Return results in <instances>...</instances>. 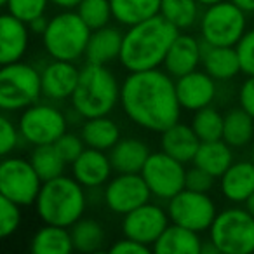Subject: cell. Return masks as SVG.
<instances>
[{"mask_svg": "<svg viewBox=\"0 0 254 254\" xmlns=\"http://www.w3.org/2000/svg\"><path fill=\"white\" fill-rule=\"evenodd\" d=\"M185 164L173 159L166 152L150 153L145 166L141 169V176L148 187L150 193L157 198H166L181 191L185 188Z\"/></svg>", "mask_w": 254, "mask_h": 254, "instance_id": "obj_12", "label": "cell"}, {"mask_svg": "<svg viewBox=\"0 0 254 254\" xmlns=\"http://www.w3.org/2000/svg\"><path fill=\"white\" fill-rule=\"evenodd\" d=\"M244 204H246V209H247V211H249L251 214L254 216V191H253V193H251V197L247 198V200L244 202Z\"/></svg>", "mask_w": 254, "mask_h": 254, "instance_id": "obj_48", "label": "cell"}, {"mask_svg": "<svg viewBox=\"0 0 254 254\" xmlns=\"http://www.w3.org/2000/svg\"><path fill=\"white\" fill-rule=\"evenodd\" d=\"M28 25L12 14H0V66L19 61L28 49Z\"/></svg>", "mask_w": 254, "mask_h": 254, "instance_id": "obj_19", "label": "cell"}, {"mask_svg": "<svg viewBox=\"0 0 254 254\" xmlns=\"http://www.w3.org/2000/svg\"><path fill=\"white\" fill-rule=\"evenodd\" d=\"M18 129L19 136L30 145H51L66 132V119L56 106L33 103L23 110Z\"/></svg>", "mask_w": 254, "mask_h": 254, "instance_id": "obj_9", "label": "cell"}, {"mask_svg": "<svg viewBox=\"0 0 254 254\" xmlns=\"http://www.w3.org/2000/svg\"><path fill=\"white\" fill-rule=\"evenodd\" d=\"M73 178L84 188H96L105 185L110 180L113 167L110 162V157L105 155L103 150L84 148V152L73 160L71 164Z\"/></svg>", "mask_w": 254, "mask_h": 254, "instance_id": "obj_18", "label": "cell"}, {"mask_svg": "<svg viewBox=\"0 0 254 254\" xmlns=\"http://www.w3.org/2000/svg\"><path fill=\"white\" fill-rule=\"evenodd\" d=\"M191 162H193V166L209 173L212 178H221L223 173L233 164L232 146L226 145L223 139L200 141Z\"/></svg>", "mask_w": 254, "mask_h": 254, "instance_id": "obj_26", "label": "cell"}, {"mask_svg": "<svg viewBox=\"0 0 254 254\" xmlns=\"http://www.w3.org/2000/svg\"><path fill=\"white\" fill-rule=\"evenodd\" d=\"M42 180L32 162L21 157H5L0 162V193L19 207L35 204Z\"/></svg>", "mask_w": 254, "mask_h": 254, "instance_id": "obj_10", "label": "cell"}, {"mask_svg": "<svg viewBox=\"0 0 254 254\" xmlns=\"http://www.w3.org/2000/svg\"><path fill=\"white\" fill-rule=\"evenodd\" d=\"M30 162H32L33 169L37 171L39 178L42 180V183L61 176L64 173V166H66L63 157L60 155V152L54 146V143L35 146L32 157H30Z\"/></svg>", "mask_w": 254, "mask_h": 254, "instance_id": "obj_33", "label": "cell"}, {"mask_svg": "<svg viewBox=\"0 0 254 254\" xmlns=\"http://www.w3.org/2000/svg\"><path fill=\"white\" fill-rule=\"evenodd\" d=\"M167 216L174 225L200 233L211 228L216 218V207L207 193L183 188L169 198Z\"/></svg>", "mask_w": 254, "mask_h": 254, "instance_id": "obj_11", "label": "cell"}, {"mask_svg": "<svg viewBox=\"0 0 254 254\" xmlns=\"http://www.w3.org/2000/svg\"><path fill=\"white\" fill-rule=\"evenodd\" d=\"M30 249L33 254H70L73 251V244L68 228L46 225L33 235Z\"/></svg>", "mask_w": 254, "mask_h": 254, "instance_id": "obj_30", "label": "cell"}, {"mask_svg": "<svg viewBox=\"0 0 254 254\" xmlns=\"http://www.w3.org/2000/svg\"><path fill=\"white\" fill-rule=\"evenodd\" d=\"M211 242L219 254H251L254 251V216L247 209L232 207L216 212Z\"/></svg>", "mask_w": 254, "mask_h": 254, "instance_id": "obj_7", "label": "cell"}, {"mask_svg": "<svg viewBox=\"0 0 254 254\" xmlns=\"http://www.w3.org/2000/svg\"><path fill=\"white\" fill-rule=\"evenodd\" d=\"M150 247L145 246V244H139L132 239H122L119 242H115L112 247H110V253L112 254H148Z\"/></svg>", "mask_w": 254, "mask_h": 254, "instance_id": "obj_42", "label": "cell"}, {"mask_svg": "<svg viewBox=\"0 0 254 254\" xmlns=\"http://www.w3.org/2000/svg\"><path fill=\"white\" fill-rule=\"evenodd\" d=\"M77 14L91 28V32L106 26L113 18L110 0H80V4L77 5Z\"/></svg>", "mask_w": 254, "mask_h": 254, "instance_id": "obj_35", "label": "cell"}, {"mask_svg": "<svg viewBox=\"0 0 254 254\" xmlns=\"http://www.w3.org/2000/svg\"><path fill=\"white\" fill-rule=\"evenodd\" d=\"M113 19L124 26H132L159 14L160 0H110Z\"/></svg>", "mask_w": 254, "mask_h": 254, "instance_id": "obj_29", "label": "cell"}, {"mask_svg": "<svg viewBox=\"0 0 254 254\" xmlns=\"http://www.w3.org/2000/svg\"><path fill=\"white\" fill-rule=\"evenodd\" d=\"M75 112L84 119L108 115L120 101V85L106 64L87 63L78 71V82L71 94Z\"/></svg>", "mask_w": 254, "mask_h": 254, "instance_id": "obj_4", "label": "cell"}, {"mask_svg": "<svg viewBox=\"0 0 254 254\" xmlns=\"http://www.w3.org/2000/svg\"><path fill=\"white\" fill-rule=\"evenodd\" d=\"M254 119L244 108H233L223 117L221 139L232 148H242L253 141Z\"/></svg>", "mask_w": 254, "mask_h": 254, "instance_id": "obj_28", "label": "cell"}, {"mask_svg": "<svg viewBox=\"0 0 254 254\" xmlns=\"http://www.w3.org/2000/svg\"><path fill=\"white\" fill-rule=\"evenodd\" d=\"M251 160H253V164H254V146H253V159H251Z\"/></svg>", "mask_w": 254, "mask_h": 254, "instance_id": "obj_51", "label": "cell"}, {"mask_svg": "<svg viewBox=\"0 0 254 254\" xmlns=\"http://www.w3.org/2000/svg\"><path fill=\"white\" fill-rule=\"evenodd\" d=\"M80 138L84 139L85 146L96 150H112V146L120 139V129L108 115L85 119L82 126Z\"/></svg>", "mask_w": 254, "mask_h": 254, "instance_id": "obj_27", "label": "cell"}, {"mask_svg": "<svg viewBox=\"0 0 254 254\" xmlns=\"http://www.w3.org/2000/svg\"><path fill=\"white\" fill-rule=\"evenodd\" d=\"M56 150L60 152V155L63 157V160L66 164H73V160L84 152L85 148V143L80 136H75V134H68L64 132L63 136L58 138V141L54 143Z\"/></svg>", "mask_w": 254, "mask_h": 254, "instance_id": "obj_40", "label": "cell"}, {"mask_svg": "<svg viewBox=\"0 0 254 254\" xmlns=\"http://www.w3.org/2000/svg\"><path fill=\"white\" fill-rule=\"evenodd\" d=\"M200 63L205 73L211 75L214 80H230L240 71L237 51L230 46H211L204 42Z\"/></svg>", "mask_w": 254, "mask_h": 254, "instance_id": "obj_21", "label": "cell"}, {"mask_svg": "<svg viewBox=\"0 0 254 254\" xmlns=\"http://www.w3.org/2000/svg\"><path fill=\"white\" fill-rule=\"evenodd\" d=\"M244 12H254V0H232Z\"/></svg>", "mask_w": 254, "mask_h": 254, "instance_id": "obj_46", "label": "cell"}, {"mask_svg": "<svg viewBox=\"0 0 254 254\" xmlns=\"http://www.w3.org/2000/svg\"><path fill=\"white\" fill-rule=\"evenodd\" d=\"M148 187L139 173L119 174L105 188V202L117 214H127L150 200Z\"/></svg>", "mask_w": 254, "mask_h": 254, "instance_id": "obj_14", "label": "cell"}, {"mask_svg": "<svg viewBox=\"0 0 254 254\" xmlns=\"http://www.w3.org/2000/svg\"><path fill=\"white\" fill-rule=\"evenodd\" d=\"M180 30L160 14L129 26L122 37L119 61L129 71L159 68Z\"/></svg>", "mask_w": 254, "mask_h": 254, "instance_id": "obj_2", "label": "cell"}, {"mask_svg": "<svg viewBox=\"0 0 254 254\" xmlns=\"http://www.w3.org/2000/svg\"><path fill=\"white\" fill-rule=\"evenodd\" d=\"M71 244L80 253H96L105 244V230L96 219H78L71 225Z\"/></svg>", "mask_w": 254, "mask_h": 254, "instance_id": "obj_32", "label": "cell"}, {"mask_svg": "<svg viewBox=\"0 0 254 254\" xmlns=\"http://www.w3.org/2000/svg\"><path fill=\"white\" fill-rule=\"evenodd\" d=\"M19 129L9 117L0 113V157L11 155L19 143Z\"/></svg>", "mask_w": 254, "mask_h": 254, "instance_id": "obj_39", "label": "cell"}, {"mask_svg": "<svg viewBox=\"0 0 254 254\" xmlns=\"http://www.w3.org/2000/svg\"><path fill=\"white\" fill-rule=\"evenodd\" d=\"M202 58V44L195 37L187 33H178L173 40L166 58H164V68L171 77L178 78L190 71L197 70Z\"/></svg>", "mask_w": 254, "mask_h": 254, "instance_id": "obj_17", "label": "cell"}, {"mask_svg": "<svg viewBox=\"0 0 254 254\" xmlns=\"http://www.w3.org/2000/svg\"><path fill=\"white\" fill-rule=\"evenodd\" d=\"M4 5H7V0H0V9L4 7Z\"/></svg>", "mask_w": 254, "mask_h": 254, "instance_id": "obj_50", "label": "cell"}, {"mask_svg": "<svg viewBox=\"0 0 254 254\" xmlns=\"http://www.w3.org/2000/svg\"><path fill=\"white\" fill-rule=\"evenodd\" d=\"M120 103L132 122L153 132L166 131L180 120L181 105L174 80L159 68L131 71L120 85Z\"/></svg>", "mask_w": 254, "mask_h": 254, "instance_id": "obj_1", "label": "cell"}, {"mask_svg": "<svg viewBox=\"0 0 254 254\" xmlns=\"http://www.w3.org/2000/svg\"><path fill=\"white\" fill-rule=\"evenodd\" d=\"M78 68L73 61L54 60L40 71L42 94L54 101H63L71 98L78 82Z\"/></svg>", "mask_w": 254, "mask_h": 254, "instance_id": "obj_16", "label": "cell"}, {"mask_svg": "<svg viewBox=\"0 0 254 254\" xmlns=\"http://www.w3.org/2000/svg\"><path fill=\"white\" fill-rule=\"evenodd\" d=\"M46 26H47V19H46V16H40V18L33 19V21L30 23L28 28L32 30L33 33H40V35H42L44 30H46Z\"/></svg>", "mask_w": 254, "mask_h": 254, "instance_id": "obj_44", "label": "cell"}, {"mask_svg": "<svg viewBox=\"0 0 254 254\" xmlns=\"http://www.w3.org/2000/svg\"><path fill=\"white\" fill-rule=\"evenodd\" d=\"M91 28L73 9L56 14L47 21L42 33L44 47L53 60L77 61L85 54Z\"/></svg>", "mask_w": 254, "mask_h": 254, "instance_id": "obj_5", "label": "cell"}, {"mask_svg": "<svg viewBox=\"0 0 254 254\" xmlns=\"http://www.w3.org/2000/svg\"><path fill=\"white\" fill-rule=\"evenodd\" d=\"M221 191L230 202L242 204L254 191V164L237 162L232 164L221 176Z\"/></svg>", "mask_w": 254, "mask_h": 254, "instance_id": "obj_24", "label": "cell"}, {"mask_svg": "<svg viewBox=\"0 0 254 254\" xmlns=\"http://www.w3.org/2000/svg\"><path fill=\"white\" fill-rule=\"evenodd\" d=\"M198 7L200 4L197 0H160L159 14L181 32L197 23Z\"/></svg>", "mask_w": 254, "mask_h": 254, "instance_id": "obj_31", "label": "cell"}, {"mask_svg": "<svg viewBox=\"0 0 254 254\" xmlns=\"http://www.w3.org/2000/svg\"><path fill=\"white\" fill-rule=\"evenodd\" d=\"M219 254V251H218V247L214 246V244L209 240L207 244H202V247H200V254Z\"/></svg>", "mask_w": 254, "mask_h": 254, "instance_id": "obj_47", "label": "cell"}, {"mask_svg": "<svg viewBox=\"0 0 254 254\" xmlns=\"http://www.w3.org/2000/svg\"><path fill=\"white\" fill-rule=\"evenodd\" d=\"M87 205L85 190L75 178L58 176L44 181L35 198L39 218L46 225L70 228L82 218Z\"/></svg>", "mask_w": 254, "mask_h": 254, "instance_id": "obj_3", "label": "cell"}, {"mask_svg": "<svg viewBox=\"0 0 254 254\" xmlns=\"http://www.w3.org/2000/svg\"><path fill=\"white\" fill-rule=\"evenodd\" d=\"M21 223L19 205L0 193V240L11 237Z\"/></svg>", "mask_w": 254, "mask_h": 254, "instance_id": "obj_37", "label": "cell"}, {"mask_svg": "<svg viewBox=\"0 0 254 254\" xmlns=\"http://www.w3.org/2000/svg\"><path fill=\"white\" fill-rule=\"evenodd\" d=\"M240 108H244L254 119V75L247 77V80L242 84L239 92Z\"/></svg>", "mask_w": 254, "mask_h": 254, "instance_id": "obj_43", "label": "cell"}, {"mask_svg": "<svg viewBox=\"0 0 254 254\" xmlns=\"http://www.w3.org/2000/svg\"><path fill=\"white\" fill-rule=\"evenodd\" d=\"M47 4L49 0H7V9L9 14L30 25L33 19L46 14Z\"/></svg>", "mask_w": 254, "mask_h": 254, "instance_id": "obj_36", "label": "cell"}, {"mask_svg": "<svg viewBox=\"0 0 254 254\" xmlns=\"http://www.w3.org/2000/svg\"><path fill=\"white\" fill-rule=\"evenodd\" d=\"M200 32L205 44L235 47L246 33V12L232 0L212 4L202 14Z\"/></svg>", "mask_w": 254, "mask_h": 254, "instance_id": "obj_8", "label": "cell"}, {"mask_svg": "<svg viewBox=\"0 0 254 254\" xmlns=\"http://www.w3.org/2000/svg\"><path fill=\"white\" fill-rule=\"evenodd\" d=\"M122 37L124 33H120V30L112 28L108 25L103 26V28L92 30L84 54L87 63L108 64L110 61L119 60Z\"/></svg>", "mask_w": 254, "mask_h": 254, "instance_id": "obj_23", "label": "cell"}, {"mask_svg": "<svg viewBox=\"0 0 254 254\" xmlns=\"http://www.w3.org/2000/svg\"><path fill=\"white\" fill-rule=\"evenodd\" d=\"M49 4H54L58 7L70 11V9H77V5L80 4V0H49Z\"/></svg>", "mask_w": 254, "mask_h": 254, "instance_id": "obj_45", "label": "cell"}, {"mask_svg": "<svg viewBox=\"0 0 254 254\" xmlns=\"http://www.w3.org/2000/svg\"><path fill=\"white\" fill-rule=\"evenodd\" d=\"M174 87L181 108L190 112L209 106L216 98V80L205 71L193 70L183 77H178Z\"/></svg>", "mask_w": 254, "mask_h": 254, "instance_id": "obj_15", "label": "cell"}, {"mask_svg": "<svg viewBox=\"0 0 254 254\" xmlns=\"http://www.w3.org/2000/svg\"><path fill=\"white\" fill-rule=\"evenodd\" d=\"M160 134H162V138H160L162 152H166L167 155H171L173 159L180 160L183 164L193 160L198 145H200V139L197 138L191 126L181 124L178 120L176 124L167 127L166 131H162Z\"/></svg>", "mask_w": 254, "mask_h": 254, "instance_id": "obj_20", "label": "cell"}, {"mask_svg": "<svg viewBox=\"0 0 254 254\" xmlns=\"http://www.w3.org/2000/svg\"><path fill=\"white\" fill-rule=\"evenodd\" d=\"M167 225H169L167 212L159 205L146 202L132 209L131 212L124 214L122 230L127 239H132L150 247L155 244V240L166 230Z\"/></svg>", "mask_w": 254, "mask_h": 254, "instance_id": "obj_13", "label": "cell"}, {"mask_svg": "<svg viewBox=\"0 0 254 254\" xmlns=\"http://www.w3.org/2000/svg\"><path fill=\"white\" fill-rule=\"evenodd\" d=\"M148 155V146L141 139L124 138L112 146V152L108 157L113 171H117L119 174H136L141 173Z\"/></svg>", "mask_w": 254, "mask_h": 254, "instance_id": "obj_22", "label": "cell"}, {"mask_svg": "<svg viewBox=\"0 0 254 254\" xmlns=\"http://www.w3.org/2000/svg\"><path fill=\"white\" fill-rule=\"evenodd\" d=\"M216 178H212L209 173H205L200 167H191V169H187L185 173V188L193 191H202V193H207L212 188V183H214Z\"/></svg>", "mask_w": 254, "mask_h": 254, "instance_id": "obj_41", "label": "cell"}, {"mask_svg": "<svg viewBox=\"0 0 254 254\" xmlns=\"http://www.w3.org/2000/svg\"><path fill=\"white\" fill-rule=\"evenodd\" d=\"M197 2H198L200 5H204V7H209V5L218 4V2H223V0H197Z\"/></svg>", "mask_w": 254, "mask_h": 254, "instance_id": "obj_49", "label": "cell"}, {"mask_svg": "<svg viewBox=\"0 0 254 254\" xmlns=\"http://www.w3.org/2000/svg\"><path fill=\"white\" fill-rule=\"evenodd\" d=\"M152 247L157 254H200L202 240L193 230L171 223Z\"/></svg>", "mask_w": 254, "mask_h": 254, "instance_id": "obj_25", "label": "cell"}, {"mask_svg": "<svg viewBox=\"0 0 254 254\" xmlns=\"http://www.w3.org/2000/svg\"><path fill=\"white\" fill-rule=\"evenodd\" d=\"M237 56H239L240 71L247 77L254 75V30L246 32L235 46Z\"/></svg>", "mask_w": 254, "mask_h": 254, "instance_id": "obj_38", "label": "cell"}, {"mask_svg": "<svg viewBox=\"0 0 254 254\" xmlns=\"http://www.w3.org/2000/svg\"><path fill=\"white\" fill-rule=\"evenodd\" d=\"M191 129L200 141H214L223 136V115L211 105L197 110L191 120Z\"/></svg>", "mask_w": 254, "mask_h": 254, "instance_id": "obj_34", "label": "cell"}, {"mask_svg": "<svg viewBox=\"0 0 254 254\" xmlns=\"http://www.w3.org/2000/svg\"><path fill=\"white\" fill-rule=\"evenodd\" d=\"M42 96L40 71L21 60L0 66V110L18 112L39 101Z\"/></svg>", "mask_w": 254, "mask_h": 254, "instance_id": "obj_6", "label": "cell"}]
</instances>
